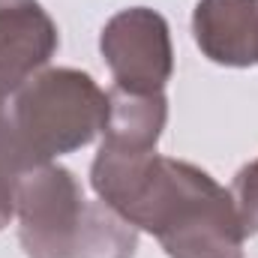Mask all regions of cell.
Returning <instances> with one entry per match:
<instances>
[{"label":"cell","mask_w":258,"mask_h":258,"mask_svg":"<svg viewBox=\"0 0 258 258\" xmlns=\"http://www.w3.org/2000/svg\"><path fill=\"white\" fill-rule=\"evenodd\" d=\"M57 45V24L39 0H0V96L42 72Z\"/></svg>","instance_id":"cell-5"},{"label":"cell","mask_w":258,"mask_h":258,"mask_svg":"<svg viewBox=\"0 0 258 258\" xmlns=\"http://www.w3.org/2000/svg\"><path fill=\"white\" fill-rule=\"evenodd\" d=\"M165 123V93H126L120 87L108 90V123L102 129V141L135 150H156Z\"/></svg>","instance_id":"cell-7"},{"label":"cell","mask_w":258,"mask_h":258,"mask_svg":"<svg viewBox=\"0 0 258 258\" xmlns=\"http://www.w3.org/2000/svg\"><path fill=\"white\" fill-rule=\"evenodd\" d=\"M138 228L105 201H90L72 258H135Z\"/></svg>","instance_id":"cell-8"},{"label":"cell","mask_w":258,"mask_h":258,"mask_svg":"<svg viewBox=\"0 0 258 258\" xmlns=\"http://www.w3.org/2000/svg\"><path fill=\"white\" fill-rule=\"evenodd\" d=\"M192 36L210 63L258 69V0H198Z\"/></svg>","instance_id":"cell-6"},{"label":"cell","mask_w":258,"mask_h":258,"mask_svg":"<svg viewBox=\"0 0 258 258\" xmlns=\"http://www.w3.org/2000/svg\"><path fill=\"white\" fill-rule=\"evenodd\" d=\"M27 168H33V162L21 150L6 114V99L0 96V231L15 216V186Z\"/></svg>","instance_id":"cell-9"},{"label":"cell","mask_w":258,"mask_h":258,"mask_svg":"<svg viewBox=\"0 0 258 258\" xmlns=\"http://www.w3.org/2000/svg\"><path fill=\"white\" fill-rule=\"evenodd\" d=\"M228 192H231V201H234L237 219L243 225V234L246 237L258 234V159L246 162L234 174V183H231Z\"/></svg>","instance_id":"cell-10"},{"label":"cell","mask_w":258,"mask_h":258,"mask_svg":"<svg viewBox=\"0 0 258 258\" xmlns=\"http://www.w3.org/2000/svg\"><path fill=\"white\" fill-rule=\"evenodd\" d=\"M90 186L138 231L153 234L168 258L243 255L246 234L231 192L192 162L102 141Z\"/></svg>","instance_id":"cell-1"},{"label":"cell","mask_w":258,"mask_h":258,"mask_svg":"<svg viewBox=\"0 0 258 258\" xmlns=\"http://www.w3.org/2000/svg\"><path fill=\"white\" fill-rule=\"evenodd\" d=\"M12 132L33 165L87 147L108 123V90L81 69H42L3 96Z\"/></svg>","instance_id":"cell-2"},{"label":"cell","mask_w":258,"mask_h":258,"mask_svg":"<svg viewBox=\"0 0 258 258\" xmlns=\"http://www.w3.org/2000/svg\"><path fill=\"white\" fill-rule=\"evenodd\" d=\"M102 60L114 87L126 93H165L174 72L168 21L147 6H129L111 15L99 33Z\"/></svg>","instance_id":"cell-4"},{"label":"cell","mask_w":258,"mask_h":258,"mask_svg":"<svg viewBox=\"0 0 258 258\" xmlns=\"http://www.w3.org/2000/svg\"><path fill=\"white\" fill-rule=\"evenodd\" d=\"M90 201L78 177L57 165L42 162L27 168L15 186L18 240L27 258H72Z\"/></svg>","instance_id":"cell-3"}]
</instances>
